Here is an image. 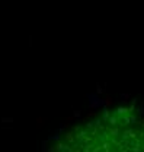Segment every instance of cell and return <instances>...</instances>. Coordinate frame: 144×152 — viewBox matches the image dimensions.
Returning a JSON list of instances; mask_svg holds the SVG:
<instances>
[{
    "label": "cell",
    "instance_id": "cell-1",
    "mask_svg": "<svg viewBox=\"0 0 144 152\" xmlns=\"http://www.w3.org/2000/svg\"><path fill=\"white\" fill-rule=\"evenodd\" d=\"M48 152H144V117L115 108L64 130Z\"/></svg>",
    "mask_w": 144,
    "mask_h": 152
}]
</instances>
